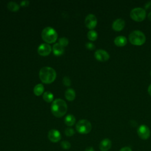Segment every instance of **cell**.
<instances>
[{"instance_id":"6da1fadb","label":"cell","mask_w":151,"mask_h":151,"mask_svg":"<svg viewBox=\"0 0 151 151\" xmlns=\"http://www.w3.org/2000/svg\"><path fill=\"white\" fill-rule=\"evenodd\" d=\"M51 110L54 116L56 117H61L67 113V103L61 99H57L52 101Z\"/></svg>"},{"instance_id":"7a4b0ae2","label":"cell","mask_w":151,"mask_h":151,"mask_svg":"<svg viewBox=\"0 0 151 151\" xmlns=\"http://www.w3.org/2000/svg\"><path fill=\"white\" fill-rule=\"evenodd\" d=\"M57 74L54 69L50 67L41 68L39 72V77L41 81L45 84L52 83L56 78Z\"/></svg>"},{"instance_id":"3957f363","label":"cell","mask_w":151,"mask_h":151,"mask_svg":"<svg viewBox=\"0 0 151 151\" xmlns=\"http://www.w3.org/2000/svg\"><path fill=\"white\" fill-rule=\"evenodd\" d=\"M57 37L58 35L56 31L51 27L44 28L41 32V37L42 40L48 44L55 42Z\"/></svg>"},{"instance_id":"277c9868","label":"cell","mask_w":151,"mask_h":151,"mask_svg":"<svg viewBox=\"0 0 151 151\" xmlns=\"http://www.w3.org/2000/svg\"><path fill=\"white\" fill-rule=\"evenodd\" d=\"M129 39L131 44L136 45H141L146 41L145 34L139 30L132 31L129 36Z\"/></svg>"},{"instance_id":"5b68a950","label":"cell","mask_w":151,"mask_h":151,"mask_svg":"<svg viewBox=\"0 0 151 151\" xmlns=\"http://www.w3.org/2000/svg\"><path fill=\"white\" fill-rule=\"evenodd\" d=\"M76 128L79 133L87 134L91 131L92 126L91 123L88 120L82 119L77 123Z\"/></svg>"},{"instance_id":"8992f818","label":"cell","mask_w":151,"mask_h":151,"mask_svg":"<svg viewBox=\"0 0 151 151\" xmlns=\"http://www.w3.org/2000/svg\"><path fill=\"white\" fill-rule=\"evenodd\" d=\"M130 15L133 20L140 22L146 17V11L142 8H135L131 11Z\"/></svg>"},{"instance_id":"52a82bcc","label":"cell","mask_w":151,"mask_h":151,"mask_svg":"<svg viewBox=\"0 0 151 151\" xmlns=\"http://www.w3.org/2000/svg\"><path fill=\"white\" fill-rule=\"evenodd\" d=\"M137 132L139 136L142 139H143V140L147 139L150 135V131L149 128L145 124L140 125L138 127Z\"/></svg>"},{"instance_id":"ba28073f","label":"cell","mask_w":151,"mask_h":151,"mask_svg":"<svg viewBox=\"0 0 151 151\" xmlns=\"http://www.w3.org/2000/svg\"><path fill=\"white\" fill-rule=\"evenodd\" d=\"M97 18L96 16L92 14H90L86 16L84 21L86 27L91 30L94 28L97 25Z\"/></svg>"},{"instance_id":"9c48e42d","label":"cell","mask_w":151,"mask_h":151,"mask_svg":"<svg viewBox=\"0 0 151 151\" xmlns=\"http://www.w3.org/2000/svg\"><path fill=\"white\" fill-rule=\"evenodd\" d=\"M95 58L99 61L104 62L109 59L110 55L109 53L104 50H97L94 53Z\"/></svg>"},{"instance_id":"30bf717a","label":"cell","mask_w":151,"mask_h":151,"mask_svg":"<svg viewBox=\"0 0 151 151\" xmlns=\"http://www.w3.org/2000/svg\"><path fill=\"white\" fill-rule=\"evenodd\" d=\"M51 47L47 43H43L39 45L38 48V53L41 56H47L51 52Z\"/></svg>"},{"instance_id":"8fae6325","label":"cell","mask_w":151,"mask_h":151,"mask_svg":"<svg viewBox=\"0 0 151 151\" xmlns=\"http://www.w3.org/2000/svg\"><path fill=\"white\" fill-rule=\"evenodd\" d=\"M48 138L51 142L57 143L60 140L61 135L58 130L56 129H51L48 132Z\"/></svg>"},{"instance_id":"7c38bea8","label":"cell","mask_w":151,"mask_h":151,"mask_svg":"<svg viewBox=\"0 0 151 151\" xmlns=\"http://www.w3.org/2000/svg\"><path fill=\"white\" fill-rule=\"evenodd\" d=\"M124 25H125L124 21L122 18H118L113 22L112 28L116 31H120L124 28Z\"/></svg>"},{"instance_id":"4fadbf2b","label":"cell","mask_w":151,"mask_h":151,"mask_svg":"<svg viewBox=\"0 0 151 151\" xmlns=\"http://www.w3.org/2000/svg\"><path fill=\"white\" fill-rule=\"evenodd\" d=\"M111 142L109 139H104L101 141L99 145V148L101 151H107L110 149Z\"/></svg>"},{"instance_id":"5bb4252c","label":"cell","mask_w":151,"mask_h":151,"mask_svg":"<svg viewBox=\"0 0 151 151\" xmlns=\"http://www.w3.org/2000/svg\"><path fill=\"white\" fill-rule=\"evenodd\" d=\"M52 52L53 54L56 56L61 55L64 52V47L59 43H55L52 47Z\"/></svg>"},{"instance_id":"9a60e30c","label":"cell","mask_w":151,"mask_h":151,"mask_svg":"<svg viewBox=\"0 0 151 151\" xmlns=\"http://www.w3.org/2000/svg\"><path fill=\"white\" fill-rule=\"evenodd\" d=\"M114 42L118 47H123L127 44V39L124 36H118L115 38Z\"/></svg>"},{"instance_id":"2e32d148","label":"cell","mask_w":151,"mask_h":151,"mask_svg":"<svg viewBox=\"0 0 151 151\" xmlns=\"http://www.w3.org/2000/svg\"><path fill=\"white\" fill-rule=\"evenodd\" d=\"M65 97L68 101H73L76 97V92L74 89L71 88H67L65 91Z\"/></svg>"},{"instance_id":"e0dca14e","label":"cell","mask_w":151,"mask_h":151,"mask_svg":"<svg viewBox=\"0 0 151 151\" xmlns=\"http://www.w3.org/2000/svg\"><path fill=\"white\" fill-rule=\"evenodd\" d=\"M64 123L68 126H72L76 123V118L73 114H68L64 119Z\"/></svg>"},{"instance_id":"ac0fdd59","label":"cell","mask_w":151,"mask_h":151,"mask_svg":"<svg viewBox=\"0 0 151 151\" xmlns=\"http://www.w3.org/2000/svg\"><path fill=\"white\" fill-rule=\"evenodd\" d=\"M44 90V87L42 84H38L34 88V93L35 96H39L41 95Z\"/></svg>"},{"instance_id":"d6986e66","label":"cell","mask_w":151,"mask_h":151,"mask_svg":"<svg viewBox=\"0 0 151 151\" xmlns=\"http://www.w3.org/2000/svg\"><path fill=\"white\" fill-rule=\"evenodd\" d=\"M7 8L11 11L16 12V11H18L19 10V5L15 2L10 1L7 4Z\"/></svg>"},{"instance_id":"ffe728a7","label":"cell","mask_w":151,"mask_h":151,"mask_svg":"<svg viewBox=\"0 0 151 151\" xmlns=\"http://www.w3.org/2000/svg\"><path fill=\"white\" fill-rule=\"evenodd\" d=\"M42 97L44 101H45L47 103H50L52 101H53L54 95L50 91H45L43 93Z\"/></svg>"},{"instance_id":"44dd1931","label":"cell","mask_w":151,"mask_h":151,"mask_svg":"<svg viewBox=\"0 0 151 151\" xmlns=\"http://www.w3.org/2000/svg\"><path fill=\"white\" fill-rule=\"evenodd\" d=\"M97 37H98V35L97 32L93 29L89 31L87 33V38H88V40L91 41L96 40L97 38Z\"/></svg>"},{"instance_id":"7402d4cb","label":"cell","mask_w":151,"mask_h":151,"mask_svg":"<svg viewBox=\"0 0 151 151\" xmlns=\"http://www.w3.org/2000/svg\"><path fill=\"white\" fill-rule=\"evenodd\" d=\"M68 40L66 37H61L59 39L58 43L63 47H65L68 44Z\"/></svg>"},{"instance_id":"603a6c76","label":"cell","mask_w":151,"mask_h":151,"mask_svg":"<svg viewBox=\"0 0 151 151\" xmlns=\"http://www.w3.org/2000/svg\"><path fill=\"white\" fill-rule=\"evenodd\" d=\"M75 133V132L74 130V129H73L72 128L70 127H68L65 130V134L68 137H71L72 136H73Z\"/></svg>"},{"instance_id":"cb8c5ba5","label":"cell","mask_w":151,"mask_h":151,"mask_svg":"<svg viewBox=\"0 0 151 151\" xmlns=\"http://www.w3.org/2000/svg\"><path fill=\"white\" fill-rule=\"evenodd\" d=\"M61 146L63 149L68 150L71 147V144L68 141H63L61 143Z\"/></svg>"},{"instance_id":"d4e9b609","label":"cell","mask_w":151,"mask_h":151,"mask_svg":"<svg viewBox=\"0 0 151 151\" xmlns=\"http://www.w3.org/2000/svg\"><path fill=\"white\" fill-rule=\"evenodd\" d=\"M63 83L65 86H70L71 85V80L69 77L64 76L63 79Z\"/></svg>"},{"instance_id":"484cf974","label":"cell","mask_w":151,"mask_h":151,"mask_svg":"<svg viewBox=\"0 0 151 151\" xmlns=\"http://www.w3.org/2000/svg\"><path fill=\"white\" fill-rule=\"evenodd\" d=\"M85 46H86V47L87 49H88V50H94V49L95 48V45H94V44L93 43L91 42H86V44H85Z\"/></svg>"},{"instance_id":"4316f807","label":"cell","mask_w":151,"mask_h":151,"mask_svg":"<svg viewBox=\"0 0 151 151\" xmlns=\"http://www.w3.org/2000/svg\"><path fill=\"white\" fill-rule=\"evenodd\" d=\"M29 2L28 1H22L21 2V5L22 6H28Z\"/></svg>"},{"instance_id":"83f0119b","label":"cell","mask_w":151,"mask_h":151,"mask_svg":"<svg viewBox=\"0 0 151 151\" xmlns=\"http://www.w3.org/2000/svg\"><path fill=\"white\" fill-rule=\"evenodd\" d=\"M119 151H132L129 147H122Z\"/></svg>"},{"instance_id":"f1b7e54d","label":"cell","mask_w":151,"mask_h":151,"mask_svg":"<svg viewBox=\"0 0 151 151\" xmlns=\"http://www.w3.org/2000/svg\"><path fill=\"white\" fill-rule=\"evenodd\" d=\"M84 151H94V150L93 147H88Z\"/></svg>"},{"instance_id":"f546056e","label":"cell","mask_w":151,"mask_h":151,"mask_svg":"<svg viewBox=\"0 0 151 151\" xmlns=\"http://www.w3.org/2000/svg\"><path fill=\"white\" fill-rule=\"evenodd\" d=\"M151 6V2L150 1H149L147 4H146V5H145V8L146 9H148L149 8V6Z\"/></svg>"},{"instance_id":"4dcf8cb0","label":"cell","mask_w":151,"mask_h":151,"mask_svg":"<svg viewBox=\"0 0 151 151\" xmlns=\"http://www.w3.org/2000/svg\"><path fill=\"white\" fill-rule=\"evenodd\" d=\"M148 93L150 94V96H151V84L149 85V86L148 87Z\"/></svg>"},{"instance_id":"1f68e13d","label":"cell","mask_w":151,"mask_h":151,"mask_svg":"<svg viewBox=\"0 0 151 151\" xmlns=\"http://www.w3.org/2000/svg\"><path fill=\"white\" fill-rule=\"evenodd\" d=\"M148 18L149 19V20L151 21V12H149V14H148Z\"/></svg>"},{"instance_id":"d6a6232c","label":"cell","mask_w":151,"mask_h":151,"mask_svg":"<svg viewBox=\"0 0 151 151\" xmlns=\"http://www.w3.org/2000/svg\"><path fill=\"white\" fill-rule=\"evenodd\" d=\"M150 76H151V71H150Z\"/></svg>"}]
</instances>
